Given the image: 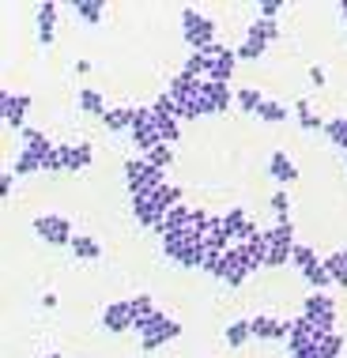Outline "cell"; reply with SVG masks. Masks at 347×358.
I'll use <instances>...</instances> for the list:
<instances>
[{"label":"cell","mask_w":347,"mask_h":358,"mask_svg":"<svg viewBox=\"0 0 347 358\" xmlns=\"http://www.w3.org/2000/svg\"><path fill=\"white\" fill-rule=\"evenodd\" d=\"M181 204V189L178 185H159L155 192H148V196H136L132 200V215H136L140 227H148V230H155L162 219H167V211L170 208H178Z\"/></svg>","instance_id":"6da1fadb"},{"label":"cell","mask_w":347,"mask_h":358,"mask_svg":"<svg viewBox=\"0 0 347 358\" xmlns=\"http://www.w3.org/2000/svg\"><path fill=\"white\" fill-rule=\"evenodd\" d=\"M159 185H167V170L151 166L148 159H129L125 162V189H129V196H148V192H155Z\"/></svg>","instance_id":"7a4b0ae2"},{"label":"cell","mask_w":347,"mask_h":358,"mask_svg":"<svg viewBox=\"0 0 347 358\" xmlns=\"http://www.w3.org/2000/svg\"><path fill=\"white\" fill-rule=\"evenodd\" d=\"M181 34H185L189 53H204L215 45V23H211L204 12H197V8H185V12H181Z\"/></svg>","instance_id":"3957f363"},{"label":"cell","mask_w":347,"mask_h":358,"mask_svg":"<svg viewBox=\"0 0 347 358\" xmlns=\"http://www.w3.org/2000/svg\"><path fill=\"white\" fill-rule=\"evenodd\" d=\"M264 241H268L264 268H287L295 257V222H276V227H268Z\"/></svg>","instance_id":"277c9868"},{"label":"cell","mask_w":347,"mask_h":358,"mask_svg":"<svg viewBox=\"0 0 347 358\" xmlns=\"http://www.w3.org/2000/svg\"><path fill=\"white\" fill-rule=\"evenodd\" d=\"M291 264L298 268V275L306 279L313 290H325L332 283V275H329V268H325V260L313 253L310 245H295V257H291Z\"/></svg>","instance_id":"5b68a950"},{"label":"cell","mask_w":347,"mask_h":358,"mask_svg":"<svg viewBox=\"0 0 347 358\" xmlns=\"http://www.w3.org/2000/svg\"><path fill=\"white\" fill-rule=\"evenodd\" d=\"M132 148H136L140 155L155 151L162 136H159V124H155V113H151V106H136V124H132Z\"/></svg>","instance_id":"8992f818"},{"label":"cell","mask_w":347,"mask_h":358,"mask_svg":"<svg viewBox=\"0 0 347 358\" xmlns=\"http://www.w3.org/2000/svg\"><path fill=\"white\" fill-rule=\"evenodd\" d=\"M302 317H310L321 332H336V302L325 290H313V294L302 298Z\"/></svg>","instance_id":"52a82bcc"},{"label":"cell","mask_w":347,"mask_h":358,"mask_svg":"<svg viewBox=\"0 0 347 358\" xmlns=\"http://www.w3.org/2000/svg\"><path fill=\"white\" fill-rule=\"evenodd\" d=\"M34 234L45 241V245H72V222L64 215H57V211H45V215L34 219Z\"/></svg>","instance_id":"ba28073f"},{"label":"cell","mask_w":347,"mask_h":358,"mask_svg":"<svg viewBox=\"0 0 347 358\" xmlns=\"http://www.w3.org/2000/svg\"><path fill=\"white\" fill-rule=\"evenodd\" d=\"M208 57V80L211 83H230L234 80V69H238V53L227 50V45H211V50H204Z\"/></svg>","instance_id":"9c48e42d"},{"label":"cell","mask_w":347,"mask_h":358,"mask_svg":"<svg viewBox=\"0 0 347 358\" xmlns=\"http://www.w3.org/2000/svg\"><path fill=\"white\" fill-rule=\"evenodd\" d=\"M27 110H31V94H19V91H8L4 87V94H0V117H4L8 129H23Z\"/></svg>","instance_id":"30bf717a"},{"label":"cell","mask_w":347,"mask_h":358,"mask_svg":"<svg viewBox=\"0 0 347 358\" xmlns=\"http://www.w3.org/2000/svg\"><path fill=\"white\" fill-rule=\"evenodd\" d=\"M57 159H61L64 173H80L94 162V151L91 143H57Z\"/></svg>","instance_id":"8fae6325"},{"label":"cell","mask_w":347,"mask_h":358,"mask_svg":"<svg viewBox=\"0 0 347 358\" xmlns=\"http://www.w3.org/2000/svg\"><path fill=\"white\" fill-rule=\"evenodd\" d=\"M321 328H317L313 321H310V317H302V313H298L295 317V321H291V332H287V351H302V347H317V340H321Z\"/></svg>","instance_id":"7c38bea8"},{"label":"cell","mask_w":347,"mask_h":358,"mask_svg":"<svg viewBox=\"0 0 347 358\" xmlns=\"http://www.w3.org/2000/svg\"><path fill=\"white\" fill-rule=\"evenodd\" d=\"M102 328L110 336H121V332H132V302L129 298H118L102 309Z\"/></svg>","instance_id":"4fadbf2b"},{"label":"cell","mask_w":347,"mask_h":358,"mask_svg":"<svg viewBox=\"0 0 347 358\" xmlns=\"http://www.w3.org/2000/svg\"><path fill=\"white\" fill-rule=\"evenodd\" d=\"M249 328H253V340H268V343H287V332H291V321H279V317H249Z\"/></svg>","instance_id":"5bb4252c"},{"label":"cell","mask_w":347,"mask_h":358,"mask_svg":"<svg viewBox=\"0 0 347 358\" xmlns=\"http://www.w3.org/2000/svg\"><path fill=\"white\" fill-rule=\"evenodd\" d=\"M200 94H204V102H208V113H211V117H223L230 106H234V91H230V83L200 80Z\"/></svg>","instance_id":"9a60e30c"},{"label":"cell","mask_w":347,"mask_h":358,"mask_svg":"<svg viewBox=\"0 0 347 358\" xmlns=\"http://www.w3.org/2000/svg\"><path fill=\"white\" fill-rule=\"evenodd\" d=\"M223 222H227L230 238H234V245H246L249 238H257V234H260V227L246 215V208H230L227 215H223Z\"/></svg>","instance_id":"2e32d148"},{"label":"cell","mask_w":347,"mask_h":358,"mask_svg":"<svg viewBox=\"0 0 347 358\" xmlns=\"http://www.w3.org/2000/svg\"><path fill=\"white\" fill-rule=\"evenodd\" d=\"M57 19H61V4H53V0H45V4H38V42H42L45 50L53 45Z\"/></svg>","instance_id":"e0dca14e"},{"label":"cell","mask_w":347,"mask_h":358,"mask_svg":"<svg viewBox=\"0 0 347 358\" xmlns=\"http://www.w3.org/2000/svg\"><path fill=\"white\" fill-rule=\"evenodd\" d=\"M230 245H234V238H230L223 215H211L208 230H204V249H208V253H227Z\"/></svg>","instance_id":"ac0fdd59"},{"label":"cell","mask_w":347,"mask_h":358,"mask_svg":"<svg viewBox=\"0 0 347 358\" xmlns=\"http://www.w3.org/2000/svg\"><path fill=\"white\" fill-rule=\"evenodd\" d=\"M204 257H208L204 241H185V245H181L178 253H170V260L181 268V272H192V268H204Z\"/></svg>","instance_id":"d6986e66"},{"label":"cell","mask_w":347,"mask_h":358,"mask_svg":"<svg viewBox=\"0 0 347 358\" xmlns=\"http://www.w3.org/2000/svg\"><path fill=\"white\" fill-rule=\"evenodd\" d=\"M132 124H136V106H113L102 117V129L110 132H132Z\"/></svg>","instance_id":"ffe728a7"},{"label":"cell","mask_w":347,"mask_h":358,"mask_svg":"<svg viewBox=\"0 0 347 358\" xmlns=\"http://www.w3.org/2000/svg\"><path fill=\"white\" fill-rule=\"evenodd\" d=\"M268 173H272L279 185H291V181H298V166L291 162V155H287V151H272V159H268Z\"/></svg>","instance_id":"44dd1931"},{"label":"cell","mask_w":347,"mask_h":358,"mask_svg":"<svg viewBox=\"0 0 347 358\" xmlns=\"http://www.w3.org/2000/svg\"><path fill=\"white\" fill-rule=\"evenodd\" d=\"M76 102H80V110L87 113V117H99V121L106 117V110H110L99 87H80V99H76Z\"/></svg>","instance_id":"7402d4cb"},{"label":"cell","mask_w":347,"mask_h":358,"mask_svg":"<svg viewBox=\"0 0 347 358\" xmlns=\"http://www.w3.org/2000/svg\"><path fill=\"white\" fill-rule=\"evenodd\" d=\"M178 336H181V324H178V321H167V324L159 328V332H151V336H140V347H143L148 355H155L162 343L178 340Z\"/></svg>","instance_id":"603a6c76"},{"label":"cell","mask_w":347,"mask_h":358,"mask_svg":"<svg viewBox=\"0 0 347 358\" xmlns=\"http://www.w3.org/2000/svg\"><path fill=\"white\" fill-rule=\"evenodd\" d=\"M69 249L76 253V260H102V241L91 234H76Z\"/></svg>","instance_id":"cb8c5ba5"},{"label":"cell","mask_w":347,"mask_h":358,"mask_svg":"<svg viewBox=\"0 0 347 358\" xmlns=\"http://www.w3.org/2000/svg\"><path fill=\"white\" fill-rule=\"evenodd\" d=\"M234 102H238V110H242V113L257 117V110L264 106V94H260V87H238V91H234Z\"/></svg>","instance_id":"d4e9b609"},{"label":"cell","mask_w":347,"mask_h":358,"mask_svg":"<svg viewBox=\"0 0 347 358\" xmlns=\"http://www.w3.org/2000/svg\"><path fill=\"white\" fill-rule=\"evenodd\" d=\"M246 38H257V42L272 45V42H279V23H276V19H253L249 31H246Z\"/></svg>","instance_id":"484cf974"},{"label":"cell","mask_w":347,"mask_h":358,"mask_svg":"<svg viewBox=\"0 0 347 358\" xmlns=\"http://www.w3.org/2000/svg\"><path fill=\"white\" fill-rule=\"evenodd\" d=\"M72 12L80 15L87 27H99V23H102V15H106V4H102V0H76Z\"/></svg>","instance_id":"4316f807"},{"label":"cell","mask_w":347,"mask_h":358,"mask_svg":"<svg viewBox=\"0 0 347 358\" xmlns=\"http://www.w3.org/2000/svg\"><path fill=\"white\" fill-rule=\"evenodd\" d=\"M325 136H329V143L332 148H340V151H347V117H329L325 121Z\"/></svg>","instance_id":"83f0119b"},{"label":"cell","mask_w":347,"mask_h":358,"mask_svg":"<svg viewBox=\"0 0 347 358\" xmlns=\"http://www.w3.org/2000/svg\"><path fill=\"white\" fill-rule=\"evenodd\" d=\"M325 268H329L336 287H347V249H336V253L325 260Z\"/></svg>","instance_id":"f1b7e54d"},{"label":"cell","mask_w":347,"mask_h":358,"mask_svg":"<svg viewBox=\"0 0 347 358\" xmlns=\"http://www.w3.org/2000/svg\"><path fill=\"white\" fill-rule=\"evenodd\" d=\"M227 347H234V351H238V347H246L249 340H253V328H249V321H234V324H227Z\"/></svg>","instance_id":"f546056e"},{"label":"cell","mask_w":347,"mask_h":358,"mask_svg":"<svg viewBox=\"0 0 347 358\" xmlns=\"http://www.w3.org/2000/svg\"><path fill=\"white\" fill-rule=\"evenodd\" d=\"M257 117H260V121H268V124H283L287 117H291V110H287L283 102H272V99H264V106L257 110Z\"/></svg>","instance_id":"4dcf8cb0"},{"label":"cell","mask_w":347,"mask_h":358,"mask_svg":"<svg viewBox=\"0 0 347 358\" xmlns=\"http://www.w3.org/2000/svg\"><path fill=\"white\" fill-rule=\"evenodd\" d=\"M42 170V159L38 155H31V151H23L19 148V155H15V166H12V173L15 178H31V173H38Z\"/></svg>","instance_id":"1f68e13d"},{"label":"cell","mask_w":347,"mask_h":358,"mask_svg":"<svg viewBox=\"0 0 347 358\" xmlns=\"http://www.w3.org/2000/svg\"><path fill=\"white\" fill-rule=\"evenodd\" d=\"M317 355L321 358H340L344 355V336L340 332H325L321 340H317Z\"/></svg>","instance_id":"d6a6232c"},{"label":"cell","mask_w":347,"mask_h":358,"mask_svg":"<svg viewBox=\"0 0 347 358\" xmlns=\"http://www.w3.org/2000/svg\"><path fill=\"white\" fill-rule=\"evenodd\" d=\"M181 76H189V80H208V57L204 53H189L185 64H181Z\"/></svg>","instance_id":"836d02e7"},{"label":"cell","mask_w":347,"mask_h":358,"mask_svg":"<svg viewBox=\"0 0 347 358\" xmlns=\"http://www.w3.org/2000/svg\"><path fill=\"white\" fill-rule=\"evenodd\" d=\"M268 208H272V215H276V222H291V196H287L283 189H279L276 196L268 200Z\"/></svg>","instance_id":"e575fe53"},{"label":"cell","mask_w":347,"mask_h":358,"mask_svg":"<svg viewBox=\"0 0 347 358\" xmlns=\"http://www.w3.org/2000/svg\"><path fill=\"white\" fill-rule=\"evenodd\" d=\"M295 113H298V124H302L306 132H313V129H325V121L317 117V113L310 110V102H298L295 106Z\"/></svg>","instance_id":"d590c367"},{"label":"cell","mask_w":347,"mask_h":358,"mask_svg":"<svg viewBox=\"0 0 347 358\" xmlns=\"http://www.w3.org/2000/svg\"><path fill=\"white\" fill-rule=\"evenodd\" d=\"M264 50H268V45L264 42H257V38H246V42L242 45H238V61H260V57H264Z\"/></svg>","instance_id":"8d00e7d4"},{"label":"cell","mask_w":347,"mask_h":358,"mask_svg":"<svg viewBox=\"0 0 347 358\" xmlns=\"http://www.w3.org/2000/svg\"><path fill=\"white\" fill-rule=\"evenodd\" d=\"M143 159H148L151 166H159V170H170V162H174V148H170V143H159V148H155V151H148Z\"/></svg>","instance_id":"74e56055"},{"label":"cell","mask_w":347,"mask_h":358,"mask_svg":"<svg viewBox=\"0 0 347 358\" xmlns=\"http://www.w3.org/2000/svg\"><path fill=\"white\" fill-rule=\"evenodd\" d=\"M257 12H260V19H276L279 12H283V0H264Z\"/></svg>","instance_id":"f35d334b"},{"label":"cell","mask_w":347,"mask_h":358,"mask_svg":"<svg viewBox=\"0 0 347 358\" xmlns=\"http://www.w3.org/2000/svg\"><path fill=\"white\" fill-rule=\"evenodd\" d=\"M12 189H15V173H8V170H4V173H0V196L8 200V192H12Z\"/></svg>","instance_id":"ab89813d"},{"label":"cell","mask_w":347,"mask_h":358,"mask_svg":"<svg viewBox=\"0 0 347 358\" xmlns=\"http://www.w3.org/2000/svg\"><path fill=\"white\" fill-rule=\"evenodd\" d=\"M291 358H321V355H317V347H302V351H295Z\"/></svg>","instance_id":"60d3db41"},{"label":"cell","mask_w":347,"mask_h":358,"mask_svg":"<svg viewBox=\"0 0 347 358\" xmlns=\"http://www.w3.org/2000/svg\"><path fill=\"white\" fill-rule=\"evenodd\" d=\"M310 80H313L317 87H325V72H321V69H317V64H313V69H310Z\"/></svg>","instance_id":"b9f144b4"},{"label":"cell","mask_w":347,"mask_h":358,"mask_svg":"<svg viewBox=\"0 0 347 358\" xmlns=\"http://www.w3.org/2000/svg\"><path fill=\"white\" fill-rule=\"evenodd\" d=\"M340 19H344V27H347V0L340 4Z\"/></svg>","instance_id":"7bdbcfd3"},{"label":"cell","mask_w":347,"mask_h":358,"mask_svg":"<svg viewBox=\"0 0 347 358\" xmlns=\"http://www.w3.org/2000/svg\"><path fill=\"white\" fill-rule=\"evenodd\" d=\"M34 358H64V355H34Z\"/></svg>","instance_id":"ee69618b"}]
</instances>
